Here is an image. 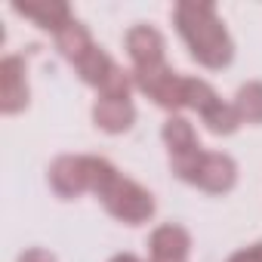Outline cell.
<instances>
[{
    "label": "cell",
    "mask_w": 262,
    "mask_h": 262,
    "mask_svg": "<svg viewBox=\"0 0 262 262\" xmlns=\"http://www.w3.org/2000/svg\"><path fill=\"white\" fill-rule=\"evenodd\" d=\"M176 25L179 34L185 37L191 56L207 65V68H222L231 62V40L222 28V22L216 19L213 4L204 0H182L176 7Z\"/></svg>",
    "instance_id": "6da1fadb"
},
{
    "label": "cell",
    "mask_w": 262,
    "mask_h": 262,
    "mask_svg": "<svg viewBox=\"0 0 262 262\" xmlns=\"http://www.w3.org/2000/svg\"><path fill=\"white\" fill-rule=\"evenodd\" d=\"M102 204H105V210L114 216V219H120V222H126V225H139V222H145L151 213H155V201H151V194L142 188V185H136V182H129V179H114L111 182V188L102 194Z\"/></svg>",
    "instance_id": "7a4b0ae2"
},
{
    "label": "cell",
    "mask_w": 262,
    "mask_h": 262,
    "mask_svg": "<svg viewBox=\"0 0 262 262\" xmlns=\"http://www.w3.org/2000/svg\"><path fill=\"white\" fill-rule=\"evenodd\" d=\"M133 83H136L142 93H148L161 108L176 111V108H182V105H185V99H182V83H185V77L173 74L167 65L136 68V71H133Z\"/></svg>",
    "instance_id": "3957f363"
},
{
    "label": "cell",
    "mask_w": 262,
    "mask_h": 262,
    "mask_svg": "<svg viewBox=\"0 0 262 262\" xmlns=\"http://www.w3.org/2000/svg\"><path fill=\"white\" fill-rule=\"evenodd\" d=\"M28 105V83H25V62L22 56H7L0 62V111L16 114Z\"/></svg>",
    "instance_id": "277c9868"
},
{
    "label": "cell",
    "mask_w": 262,
    "mask_h": 262,
    "mask_svg": "<svg viewBox=\"0 0 262 262\" xmlns=\"http://www.w3.org/2000/svg\"><path fill=\"white\" fill-rule=\"evenodd\" d=\"M237 179V167L228 155L222 151H204L201 158V167H198V176H194V185H201L204 191H228Z\"/></svg>",
    "instance_id": "5b68a950"
},
{
    "label": "cell",
    "mask_w": 262,
    "mask_h": 262,
    "mask_svg": "<svg viewBox=\"0 0 262 262\" xmlns=\"http://www.w3.org/2000/svg\"><path fill=\"white\" fill-rule=\"evenodd\" d=\"M126 50L129 59L136 62V68H151V65H164V37L161 31L148 28V25H136L126 34Z\"/></svg>",
    "instance_id": "8992f818"
},
{
    "label": "cell",
    "mask_w": 262,
    "mask_h": 262,
    "mask_svg": "<svg viewBox=\"0 0 262 262\" xmlns=\"http://www.w3.org/2000/svg\"><path fill=\"white\" fill-rule=\"evenodd\" d=\"M13 10L34 19L40 28L56 31V34L71 22V10H68V4H62V0H25V4H16Z\"/></svg>",
    "instance_id": "52a82bcc"
},
{
    "label": "cell",
    "mask_w": 262,
    "mask_h": 262,
    "mask_svg": "<svg viewBox=\"0 0 262 262\" xmlns=\"http://www.w3.org/2000/svg\"><path fill=\"white\" fill-rule=\"evenodd\" d=\"M50 182L62 198H77L86 188V170H83V158H59L50 167Z\"/></svg>",
    "instance_id": "ba28073f"
},
{
    "label": "cell",
    "mask_w": 262,
    "mask_h": 262,
    "mask_svg": "<svg viewBox=\"0 0 262 262\" xmlns=\"http://www.w3.org/2000/svg\"><path fill=\"white\" fill-rule=\"evenodd\" d=\"M133 117H136V108L129 99H99L93 108V120L105 133H123V129H129Z\"/></svg>",
    "instance_id": "9c48e42d"
},
{
    "label": "cell",
    "mask_w": 262,
    "mask_h": 262,
    "mask_svg": "<svg viewBox=\"0 0 262 262\" xmlns=\"http://www.w3.org/2000/svg\"><path fill=\"white\" fill-rule=\"evenodd\" d=\"M191 247V237L179 225H161L151 234V256L158 259H185Z\"/></svg>",
    "instance_id": "30bf717a"
},
{
    "label": "cell",
    "mask_w": 262,
    "mask_h": 262,
    "mask_svg": "<svg viewBox=\"0 0 262 262\" xmlns=\"http://www.w3.org/2000/svg\"><path fill=\"white\" fill-rule=\"evenodd\" d=\"M56 43H59L62 56H65L68 62H74V65H80V62L90 56V50H93V37H90V31H86L80 22H74V19L56 34Z\"/></svg>",
    "instance_id": "8fae6325"
},
{
    "label": "cell",
    "mask_w": 262,
    "mask_h": 262,
    "mask_svg": "<svg viewBox=\"0 0 262 262\" xmlns=\"http://www.w3.org/2000/svg\"><path fill=\"white\" fill-rule=\"evenodd\" d=\"M164 142L170 145V158H182V155L201 151L198 136H194V126L185 117H170L164 123Z\"/></svg>",
    "instance_id": "7c38bea8"
},
{
    "label": "cell",
    "mask_w": 262,
    "mask_h": 262,
    "mask_svg": "<svg viewBox=\"0 0 262 262\" xmlns=\"http://www.w3.org/2000/svg\"><path fill=\"white\" fill-rule=\"evenodd\" d=\"M234 108L241 114V123H262V83L253 80V83H244L237 90V99H234Z\"/></svg>",
    "instance_id": "4fadbf2b"
},
{
    "label": "cell",
    "mask_w": 262,
    "mask_h": 262,
    "mask_svg": "<svg viewBox=\"0 0 262 262\" xmlns=\"http://www.w3.org/2000/svg\"><path fill=\"white\" fill-rule=\"evenodd\" d=\"M182 99H185L188 108H194V111H201V114H207L213 105L222 102V99L216 96V90H213L210 83L198 80V77H185V83H182Z\"/></svg>",
    "instance_id": "5bb4252c"
},
{
    "label": "cell",
    "mask_w": 262,
    "mask_h": 262,
    "mask_svg": "<svg viewBox=\"0 0 262 262\" xmlns=\"http://www.w3.org/2000/svg\"><path fill=\"white\" fill-rule=\"evenodd\" d=\"M114 68H117V65H114V62H111V59H108V56H105V53H102L99 47H93V50H90V56H86V59H83V62L77 65L80 77H83V80H86L90 86H102V83L108 80V74H111Z\"/></svg>",
    "instance_id": "9a60e30c"
},
{
    "label": "cell",
    "mask_w": 262,
    "mask_h": 262,
    "mask_svg": "<svg viewBox=\"0 0 262 262\" xmlns=\"http://www.w3.org/2000/svg\"><path fill=\"white\" fill-rule=\"evenodd\" d=\"M83 170H86V188L96 191L99 198L111 188V182L117 179V170L105 161V158H83Z\"/></svg>",
    "instance_id": "2e32d148"
},
{
    "label": "cell",
    "mask_w": 262,
    "mask_h": 262,
    "mask_svg": "<svg viewBox=\"0 0 262 262\" xmlns=\"http://www.w3.org/2000/svg\"><path fill=\"white\" fill-rule=\"evenodd\" d=\"M204 123L213 129V133H234L237 129V123H241V114H237V108L234 105H213L207 114H204Z\"/></svg>",
    "instance_id": "e0dca14e"
},
{
    "label": "cell",
    "mask_w": 262,
    "mask_h": 262,
    "mask_svg": "<svg viewBox=\"0 0 262 262\" xmlns=\"http://www.w3.org/2000/svg\"><path fill=\"white\" fill-rule=\"evenodd\" d=\"M99 93H102V99H129V77L120 68H114L108 74V80L99 86Z\"/></svg>",
    "instance_id": "ac0fdd59"
},
{
    "label": "cell",
    "mask_w": 262,
    "mask_h": 262,
    "mask_svg": "<svg viewBox=\"0 0 262 262\" xmlns=\"http://www.w3.org/2000/svg\"><path fill=\"white\" fill-rule=\"evenodd\" d=\"M19 262H56L47 250H28V253H22L19 256Z\"/></svg>",
    "instance_id": "d6986e66"
},
{
    "label": "cell",
    "mask_w": 262,
    "mask_h": 262,
    "mask_svg": "<svg viewBox=\"0 0 262 262\" xmlns=\"http://www.w3.org/2000/svg\"><path fill=\"white\" fill-rule=\"evenodd\" d=\"M247 253H250V262H262V244H256V247H250Z\"/></svg>",
    "instance_id": "ffe728a7"
},
{
    "label": "cell",
    "mask_w": 262,
    "mask_h": 262,
    "mask_svg": "<svg viewBox=\"0 0 262 262\" xmlns=\"http://www.w3.org/2000/svg\"><path fill=\"white\" fill-rule=\"evenodd\" d=\"M228 262H250V253H247V250H241V253H234Z\"/></svg>",
    "instance_id": "44dd1931"
},
{
    "label": "cell",
    "mask_w": 262,
    "mask_h": 262,
    "mask_svg": "<svg viewBox=\"0 0 262 262\" xmlns=\"http://www.w3.org/2000/svg\"><path fill=\"white\" fill-rule=\"evenodd\" d=\"M111 262H139V259H136V256H129V253H120V256H114Z\"/></svg>",
    "instance_id": "7402d4cb"
},
{
    "label": "cell",
    "mask_w": 262,
    "mask_h": 262,
    "mask_svg": "<svg viewBox=\"0 0 262 262\" xmlns=\"http://www.w3.org/2000/svg\"><path fill=\"white\" fill-rule=\"evenodd\" d=\"M151 262H185V259H158V256H151Z\"/></svg>",
    "instance_id": "603a6c76"
}]
</instances>
